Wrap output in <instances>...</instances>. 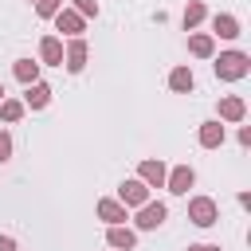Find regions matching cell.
I'll list each match as a JSON object with an SVG mask.
<instances>
[{"label": "cell", "mask_w": 251, "mask_h": 251, "mask_svg": "<svg viewBox=\"0 0 251 251\" xmlns=\"http://www.w3.org/2000/svg\"><path fill=\"white\" fill-rule=\"evenodd\" d=\"M212 59H216L212 71H216L220 82H239V78H247V71H251L247 51H220V55H212Z\"/></svg>", "instance_id": "1"}, {"label": "cell", "mask_w": 251, "mask_h": 251, "mask_svg": "<svg viewBox=\"0 0 251 251\" xmlns=\"http://www.w3.org/2000/svg\"><path fill=\"white\" fill-rule=\"evenodd\" d=\"M188 220L196 227H212V224H220V204L212 196H192L188 200Z\"/></svg>", "instance_id": "2"}, {"label": "cell", "mask_w": 251, "mask_h": 251, "mask_svg": "<svg viewBox=\"0 0 251 251\" xmlns=\"http://www.w3.org/2000/svg\"><path fill=\"white\" fill-rule=\"evenodd\" d=\"M165 220H169V208H165L161 200H145V204L137 208V216H133L137 231H157V227H161Z\"/></svg>", "instance_id": "3"}, {"label": "cell", "mask_w": 251, "mask_h": 251, "mask_svg": "<svg viewBox=\"0 0 251 251\" xmlns=\"http://www.w3.org/2000/svg\"><path fill=\"white\" fill-rule=\"evenodd\" d=\"M196 184V173H192V165H173L169 169V176H165V188L173 192V196H188V188Z\"/></svg>", "instance_id": "4"}, {"label": "cell", "mask_w": 251, "mask_h": 251, "mask_svg": "<svg viewBox=\"0 0 251 251\" xmlns=\"http://www.w3.org/2000/svg\"><path fill=\"white\" fill-rule=\"evenodd\" d=\"M51 20H55V31H63V35H71V39H78V35L86 31V20H82L75 8H59Z\"/></svg>", "instance_id": "5"}, {"label": "cell", "mask_w": 251, "mask_h": 251, "mask_svg": "<svg viewBox=\"0 0 251 251\" xmlns=\"http://www.w3.org/2000/svg\"><path fill=\"white\" fill-rule=\"evenodd\" d=\"M86 59H90V47H86V39L78 35V39H71L67 47H63V67L71 71V75H78L82 67H86Z\"/></svg>", "instance_id": "6"}, {"label": "cell", "mask_w": 251, "mask_h": 251, "mask_svg": "<svg viewBox=\"0 0 251 251\" xmlns=\"http://www.w3.org/2000/svg\"><path fill=\"white\" fill-rule=\"evenodd\" d=\"M165 176H169V165L165 161H141L137 165V180L145 184V188H165Z\"/></svg>", "instance_id": "7"}, {"label": "cell", "mask_w": 251, "mask_h": 251, "mask_svg": "<svg viewBox=\"0 0 251 251\" xmlns=\"http://www.w3.org/2000/svg\"><path fill=\"white\" fill-rule=\"evenodd\" d=\"M224 137H227V129H224V122H216V118L200 122V129H196L200 149H220V145H224Z\"/></svg>", "instance_id": "8"}, {"label": "cell", "mask_w": 251, "mask_h": 251, "mask_svg": "<svg viewBox=\"0 0 251 251\" xmlns=\"http://www.w3.org/2000/svg\"><path fill=\"white\" fill-rule=\"evenodd\" d=\"M145 200H149V188H145L137 176L122 180V188H118V204H126V208H141Z\"/></svg>", "instance_id": "9"}, {"label": "cell", "mask_w": 251, "mask_h": 251, "mask_svg": "<svg viewBox=\"0 0 251 251\" xmlns=\"http://www.w3.org/2000/svg\"><path fill=\"white\" fill-rule=\"evenodd\" d=\"M106 243H110V251H133L137 247V231L126 227V224H114V227H106Z\"/></svg>", "instance_id": "10"}, {"label": "cell", "mask_w": 251, "mask_h": 251, "mask_svg": "<svg viewBox=\"0 0 251 251\" xmlns=\"http://www.w3.org/2000/svg\"><path fill=\"white\" fill-rule=\"evenodd\" d=\"M39 67H63V39L59 35L39 39Z\"/></svg>", "instance_id": "11"}, {"label": "cell", "mask_w": 251, "mask_h": 251, "mask_svg": "<svg viewBox=\"0 0 251 251\" xmlns=\"http://www.w3.org/2000/svg\"><path fill=\"white\" fill-rule=\"evenodd\" d=\"M216 110H220V118H216V122H231V126H235V122H243V118H247V102H243L239 94L220 98V106H216Z\"/></svg>", "instance_id": "12"}, {"label": "cell", "mask_w": 251, "mask_h": 251, "mask_svg": "<svg viewBox=\"0 0 251 251\" xmlns=\"http://www.w3.org/2000/svg\"><path fill=\"white\" fill-rule=\"evenodd\" d=\"M208 35H212V39H216V35H220V39H235V35H239V20H235L231 12H216Z\"/></svg>", "instance_id": "13"}, {"label": "cell", "mask_w": 251, "mask_h": 251, "mask_svg": "<svg viewBox=\"0 0 251 251\" xmlns=\"http://www.w3.org/2000/svg\"><path fill=\"white\" fill-rule=\"evenodd\" d=\"M24 110H43L47 102H51V86L47 82H31V86H24Z\"/></svg>", "instance_id": "14"}, {"label": "cell", "mask_w": 251, "mask_h": 251, "mask_svg": "<svg viewBox=\"0 0 251 251\" xmlns=\"http://www.w3.org/2000/svg\"><path fill=\"white\" fill-rule=\"evenodd\" d=\"M196 78H192V67H173L169 71V90L173 94H192Z\"/></svg>", "instance_id": "15"}, {"label": "cell", "mask_w": 251, "mask_h": 251, "mask_svg": "<svg viewBox=\"0 0 251 251\" xmlns=\"http://www.w3.org/2000/svg\"><path fill=\"white\" fill-rule=\"evenodd\" d=\"M98 220H106V227H114V224H126L129 216H126V204H118V200H98Z\"/></svg>", "instance_id": "16"}, {"label": "cell", "mask_w": 251, "mask_h": 251, "mask_svg": "<svg viewBox=\"0 0 251 251\" xmlns=\"http://www.w3.org/2000/svg\"><path fill=\"white\" fill-rule=\"evenodd\" d=\"M188 51H192L196 59H212V55H216V39H212L208 31H196V35H188Z\"/></svg>", "instance_id": "17"}, {"label": "cell", "mask_w": 251, "mask_h": 251, "mask_svg": "<svg viewBox=\"0 0 251 251\" xmlns=\"http://www.w3.org/2000/svg\"><path fill=\"white\" fill-rule=\"evenodd\" d=\"M12 75H16L24 86H31V82H39V63H31V59H16V63H12Z\"/></svg>", "instance_id": "18"}, {"label": "cell", "mask_w": 251, "mask_h": 251, "mask_svg": "<svg viewBox=\"0 0 251 251\" xmlns=\"http://www.w3.org/2000/svg\"><path fill=\"white\" fill-rule=\"evenodd\" d=\"M204 16H208V8H204V0H188V8H184V31H192V27H200L204 24Z\"/></svg>", "instance_id": "19"}, {"label": "cell", "mask_w": 251, "mask_h": 251, "mask_svg": "<svg viewBox=\"0 0 251 251\" xmlns=\"http://www.w3.org/2000/svg\"><path fill=\"white\" fill-rule=\"evenodd\" d=\"M0 118H4L8 126L20 122V118H24V102H20V98H4V102H0Z\"/></svg>", "instance_id": "20"}, {"label": "cell", "mask_w": 251, "mask_h": 251, "mask_svg": "<svg viewBox=\"0 0 251 251\" xmlns=\"http://www.w3.org/2000/svg\"><path fill=\"white\" fill-rule=\"evenodd\" d=\"M75 4V12L82 16V20H94L98 16V0H71Z\"/></svg>", "instance_id": "21"}, {"label": "cell", "mask_w": 251, "mask_h": 251, "mask_svg": "<svg viewBox=\"0 0 251 251\" xmlns=\"http://www.w3.org/2000/svg\"><path fill=\"white\" fill-rule=\"evenodd\" d=\"M4 161H12V133L8 129H0V165Z\"/></svg>", "instance_id": "22"}, {"label": "cell", "mask_w": 251, "mask_h": 251, "mask_svg": "<svg viewBox=\"0 0 251 251\" xmlns=\"http://www.w3.org/2000/svg\"><path fill=\"white\" fill-rule=\"evenodd\" d=\"M0 251H16V239L12 235H0Z\"/></svg>", "instance_id": "23"}, {"label": "cell", "mask_w": 251, "mask_h": 251, "mask_svg": "<svg viewBox=\"0 0 251 251\" xmlns=\"http://www.w3.org/2000/svg\"><path fill=\"white\" fill-rule=\"evenodd\" d=\"M188 251H220V247H216V243H192Z\"/></svg>", "instance_id": "24"}, {"label": "cell", "mask_w": 251, "mask_h": 251, "mask_svg": "<svg viewBox=\"0 0 251 251\" xmlns=\"http://www.w3.org/2000/svg\"><path fill=\"white\" fill-rule=\"evenodd\" d=\"M0 102H4V86H0Z\"/></svg>", "instance_id": "25"}]
</instances>
